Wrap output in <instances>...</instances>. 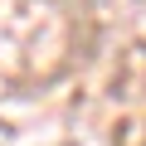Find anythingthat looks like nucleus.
<instances>
[]
</instances>
